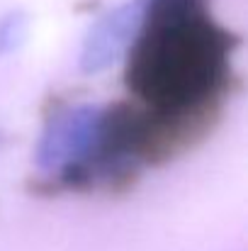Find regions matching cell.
I'll return each instance as SVG.
<instances>
[{
	"instance_id": "6da1fadb",
	"label": "cell",
	"mask_w": 248,
	"mask_h": 251,
	"mask_svg": "<svg viewBox=\"0 0 248 251\" xmlns=\"http://www.w3.org/2000/svg\"><path fill=\"white\" fill-rule=\"evenodd\" d=\"M124 56V107L151 159L217 107L231 74V34L207 0H144Z\"/></svg>"
},
{
	"instance_id": "7a4b0ae2",
	"label": "cell",
	"mask_w": 248,
	"mask_h": 251,
	"mask_svg": "<svg viewBox=\"0 0 248 251\" xmlns=\"http://www.w3.org/2000/svg\"><path fill=\"white\" fill-rule=\"evenodd\" d=\"M112 134V107L97 102H71L51 110L37 147L34 166L46 178L71 180L73 173L107 176Z\"/></svg>"
},
{
	"instance_id": "3957f363",
	"label": "cell",
	"mask_w": 248,
	"mask_h": 251,
	"mask_svg": "<svg viewBox=\"0 0 248 251\" xmlns=\"http://www.w3.org/2000/svg\"><path fill=\"white\" fill-rule=\"evenodd\" d=\"M141 10H144V0H129L105 12L88 29L78 56V69L83 74H100L127 54L132 37L139 27Z\"/></svg>"
},
{
	"instance_id": "277c9868",
	"label": "cell",
	"mask_w": 248,
	"mask_h": 251,
	"mask_svg": "<svg viewBox=\"0 0 248 251\" xmlns=\"http://www.w3.org/2000/svg\"><path fill=\"white\" fill-rule=\"evenodd\" d=\"M27 37V17L20 12H10L0 20V54H10L22 47Z\"/></svg>"
}]
</instances>
